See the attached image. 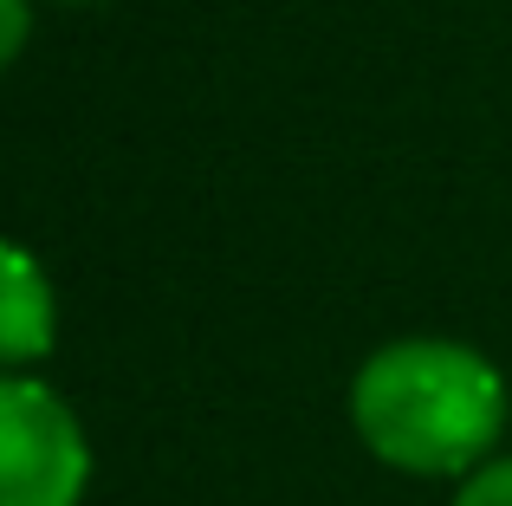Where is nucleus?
Segmentation results:
<instances>
[{
    "label": "nucleus",
    "mask_w": 512,
    "mask_h": 506,
    "mask_svg": "<svg viewBox=\"0 0 512 506\" xmlns=\"http://www.w3.org/2000/svg\"><path fill=\"white\" fill-rule=\"evenodd\" d=\"M20 39H26V0H0V65L20 52Z\"/></svg>",
    "instance_id": "39448f33"
},
{
    "label": "nucleus",
    "mask_w": 512,
    "mask_h": 506,
    "mask_svg": "<svg viewBox=\"0 0 512 506\" xmlns=\"http://www.w3.org/2000/svg\"><path fill=\"white\" fill-rule=\"evenodd\" d=\"M454 506H512V455H506V461H487V468H474V481L454 494Z\"/></svg>",
    "instance_id": "20e7f679"
},
{
    "label": "nucleus",
    "mask_w": 512,
    "mask_h": 506,
    "mask_svg": "<svg viewBox=\"0 0 512 506\" xmlns=\"http://www.w3.org/2000/svg\"><path fill=\"white\" fill-rule=\"evenodd\" d=\"M91 448L59 390L0 377V506H78Z\"/></svg>",
    "instance_id": "f03ea898"
},
{
    "label": "nucleus",
    "mask_w": 512,
    "mask_h": 506,
    "mask_svg": "<svg viewBox=\"0 0 512 506\" xmlns=\"http://www.w3.org/2000/svg\"><path fill=\"white\" fill-rule=\"evenodd\" d=\"M52 351V286L26 247L0 241V364H33Z\"/></svg>",
    "instance_id": "7ed1b4c3"
},
{
    "label": "nucleus",
    "mask_w": 512,
    "mask_h": 506,
    "mask_svg": "<svg viewBox=\"0 0 512 506\" xmlns=\"http://www.w3.org/2000/svg\"><path fill=\"white\" fill-rule=\"evenodd\" d=\"M350 422L409 474H467L506 429V383L474 344L396 338L357 370Z\"/></svg>",
    "instance_id": "f257e3e1"
}]
</instances>
